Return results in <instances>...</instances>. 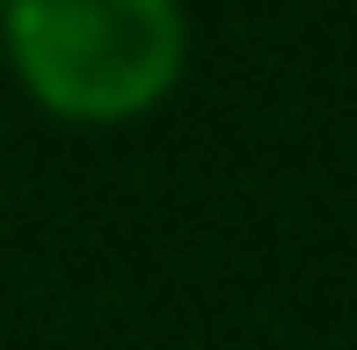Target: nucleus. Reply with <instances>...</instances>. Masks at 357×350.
<instances>
[{"instance_id": "obj_1", "label": "nucleus", "mask_w": 357, "mask_h": 350, "mask_svg": "<svg viewBox=\"0 0 357 350\" xmlns=\"http://www.w3.org/2000/svg\"><path fill=\"white\" fill-rule=\"evenodd\" d=\"M0 59L59 124H139L190 73L183 0H0Z\"/></svg>"}]
</instances>
